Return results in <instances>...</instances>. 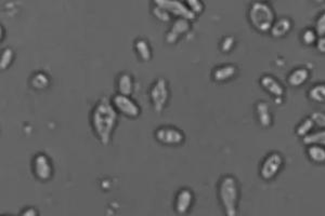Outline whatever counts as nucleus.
I'll return each instance as SVG.
<instances>
[{
    "label": "nucleus",
    "mask_w": 325,
    "mask_h": 216,
    "mask_svg": "<svg viewBox=\"0 0 325 216\" xmlns=\"http://www.w3.org/2000/svg\"><path fill=\"white\" fill-rule=\"evenodd\" d=\"M118 112L112 100L103 96L97 102L90 115V124L97 139L102 145H108L117 124Z\"/></svg>",
    "instance_id": "nucleus-1"
},
{
    "label": "nucleus",
    "mask_w": 325,
    "mask_h": 216,
    "mask_svg": "<svg viewBox=\"0 0 325 216\" xmlns=\"http://www.w3.org/2000/svg\"><path fill=\"white\" fill-rule=\"evenodd\" d=\"M218 195L220 203L228 216H234L238 213L239 203V184L233 176L226 175L219 183Z\"/></svg>",
    "instance_id": "nucleus-2"
},
{
    "label": "nucleus",
    "mask_w": 325,
    "mask_h": 216,
    "mask_svg": "<svg viewBox=\"0 0 325 216\" xmlns=\"http://www.w3.org/2000/svg\"><path fill=\"white\" fill-rule=\"evenodd\" d=\"M252 25L259 32H268L273 26L274 14L269 6L263 3H256L250 10Z\"/></svg>",
    "instance_id": "nucleus-3"
},
{
    "label": "nucleus",
    "mask_w": 325,
    "mask_h": 216,
    "mask_svg": "<svg viewBox=\"0 0 325 216\" xmlns=\"http://www.w3.org/2000/svg\"><path fill=\"white\" fill-rule=\"evenodd\" d=\"M150 100L156 113H162L169 100L168 83L164 78H159L150 89Z\"/></svg>",
    "instance_id": "nucleus-4"
},
{
    "label": "nucleus",
    "mask_w": 325,
    "mask_h": 216,
    "mask_svg": "<svg viewBox=\"0 0 325 216\" xmlns=\"http://www.w3.org/2000/svg\"><path fill=\"white\" fill-rule=\"evenodd\" d=\"M112 103L116 108V111L126 117L138 118L141 114L140 106L131 99L130 95H123L118 93L112 99Z\"/></svg>",
    "instance_id": "nucleus-5"
},
{
    "label": "nucleus",
    "mask_w": 325,
    "mask_h": 216,
    "mask_svg": "<svg viewBox=\"0 0 325 216\" xmlns=\"http://www.w3.org/2000/svg\"><path fill=\"white\" fill-rule=\"evenodd\" d=\"M155 6L166 10L170 15H175L177 17H183L189 19H193L195 14L188 8V6L182 4L179 0H153Z\"/></svg>",
    "instance_id": "nucleus-6"
},
{
    "label": "nucleus",
    "mask_w": 325,
    "mask_h": 216,
    "mask_svg": "<svg viewBox=\"0 0 325 216\" xmlns=\"http://www.w3.org/2000/svg\"><path fill=\"white\" fill-rule=\"evenodd\" d=\"M155 139L164 145H181L184 142V134L178 127L165 125L155 131Z\"/></svg>",
    "instance_id": "nucleus-7"
},
{
    "label": "nucleus",
    "mask_w": 325,
    "mask_h": 216,
    "mask_svg": "<svg viewBox=\"0 0 325 216\" xmlns=\"http://www.w3.org/2000/svg\"><path fill=\"white\" fill-rule=\"evenodd\" d=\"M33 172L39 181H49L52 178L53 166L51 160L45 154H37L33 159Z\"/></svg>",
    "instance_id": "nucleus-8"
},
{
    "label": "nucleus",
    "mask_w": 325,
    "mask_h": 216,
    "mask_svg": "<svg viewBox=\"0 0 325 216\" xmlns=\"http://www.w3.org/2000/svg\"><path fill=\"white\" fill-rule=\"evenodd\" d=\"M283 165V158L280 154L273 153L265 157L260 168V176L265 180L270 181L274 179L277 174L280 172Z\"/></svg>",
    "instance_id": "nucleus-9"
},
{
    "label": "nucleus",
    "mask_w": 325,
    "mask_h": 216,
    "mask_svg": "<svg viewBox=\"0 0 325 216\" xmlns=\"http://www.w3.org/2000/svg\"><path fill=\"white\" fill-rule=\"evenodd\" d=\"M191 25L190 21L183 17H178L173 24L170 31L166 35V41L168 44H175L179 40V39L190 31Z\"/></svg>",
    "instance_id": "nucleus-10"
},
{
    "label": "nucleus",
    "mask_w": 325,
    "mask_h": 216,
    "mask_svg": "<svg viewBox=\"0 0 325 216\" xmlns=\"http://www.w3.org/2000/svg\"><path fill=\"white\" fill-rule=\"evenodd\" d=\"M194 196L190 189L183 188L176 196L175 201V210L178 214L188 213L190 208L192 207Z\"/></svg>",
    "instance_id": "nucleus-11"
},
{
    "label": "nucleus",
    "mask_w": 325,
    "mask_h": 216,
    "mask_svg": "<svg viewBox=\"0 0 325 216\" xmlns=\"http://www.w3.org/2000/svg\"><path fill=\"white\" fill-rule=\"evenodd\" d=\"M116 88L118 93L123 95H131L133 92L132 76L128 73H123L118 76L116 80Z\"/></svg>",
    "instance_id": "nucleus-12"
},
{
    "label": "nucleus",
    "mask_w": 325,
    "mask_h": 216,
    "mask_svg": "<svg viewBox=\"0 0 325 216\" xmlns=\"http://www.w3.org/2000/svg\"><path fill=\"white\" fill-rule=\"evenodd\" d=\"M260 84L265 91H268L270 94L281 97L284 93L283 87L279 83V81L275 78L271 76H263L260 80Z\"/></svg>",
    "instance_id": "nucleus-13"
},
{
    "label": "nucleus",
    "mask_w": 325,
    "mask_h": 216,
    "mask_svg": "<svg viewBox=\"0 0 325 216\" xmlns=\"http://www.w3.org/2000/svg\"><path fill=\"white\" fill-rule=\"evenodd\" d=\"M236 74V68L233 65H223L217 67L213 73V77L216 81L224 82L231 79Z\"/></svg>",
    "instance_id": "nucleus-14"
},
{
    "label": "nucleus",
    "mask_w": 325,
    "mask_h": 216,
    "mask_svg": "<svg viewBox=\"0 0 325 216\" xmlns=\"http://www.w3.org/2000/svg\"><path fill=\"white\" fill-rule=\"evenodd\" d=\"M309 79V72L306 68H297L289 76V83L293 87H300Z\"/></svg>",
    "instance_id": "nucleus-15"
},
{
    "label": "nucleus",
    "mask_w": 325,
    "mask_h": 216,
    "mask_svg": "<svg viewBox=\"0 0 325 216\" xmlns=\"http://www.w3.org/2000/svg\"><path fill=\"white\" fill-rule=\"evenodd\" d=\"M308 157L314 163H324L325 162V146L321 145H309L307 150Z\"/></svg>",
    "instance_id": "nucleus-16"
},
{
    "label": "nucleus",
    "mask_w": 325,
    "mask_h": 216,
    "mask_svg": "<svg viewBox=\"0 0 325 216\" xmlns=\"http://www.w3.org/2000/svg\"><path fill=\"white\" fill-rule=\"evenodd\" d=\"M135 49L138 53V55L140 56L141 60L143 61H149L152 57V51L151 48L144 39H138L135 42Z\"/></svg>",
    "instance_id": "nucleus-17"
},
{
    "label": "nucleus",
    "mask_w": 325,
    "mask_h": 216,
    "mask_svg": "<svg viewBox=\"0 0 325 216\" xmlns=\"http://www.w3.org/2000/svg\"><path fill=\"white\" fill-rule=\"evenodd\" d=\"M256 111H257V116L261 125L269 126L271 124V115L269 113V107L267 103H258L257 107H256Z\"/></svg>",
    "instance_id": "nucleus-18"
},
{
    "label": "nucleus",
    "mask_w": 325,
    "mask_h": 216,
    "mask_svg": "<svg viewBox=\"0 0 325 216\" xmlns=\"http://www.w3.org/2000/svg\"><path fill=\"white\" fill-rule=\"evenodd\" d=\"M290 29H291V22L288 18H282L271 27V32L274 37H282L284 35H286Z\"/></svg>",
    "instance_id": "nucleus-19"
},
{
    "label": "nucleus",
    "mask_w": 325,
    "mask_h": 216,
    "mask_svg": "<svg viewBox=\"0 0 325 216\" xmlns=\"http://www.w3.org/2000/svg\"><path fill=\"white\" fill-rule=\"evenodd\" d=\"M303 143L307 145L325 146V130H321L303 136Z\"/></svg>",
    "instance_id": "nucleus-20"
},
{
    "label": "nucleus",
    "mask_w": 325,
    "mask_h": 216,
    "mask_svg": "<svg viewBox=\"0 0 325 216\" xmlns=\"http://www.w3.org/2000/svg\"><path fill=\"white\" fill-rule=\"evenodd\" d=\"M309 97L317 103H325V83L313 85L309 91Z\"/></svg>",
    "instance_id": "nucleus-21"
},
{
    "label": "nucleus",
    "mask_w": 325,
    "mask_h": 216,
    "mask_svg": "<svg viewBox=\"0 0 325 216\" xmlns=\"http://www.w3.org/2000/svg\"><path fill=\"white\" fill-rule=\"evenodd\" d=\"M32 85L37 90H43L49 85V77L44 73H37L32 78Z\"/></svg>",
    "instance_id": "nucleus-22"
},
{
    "label": "nucleus",
    "mask_w": 325,
    "mask_h": 216,
    "mask_svg": "<svg viewBox=\"0 0 325 216\" xmlns=\"http://www.w3.org/2000/svg\"><path fill=\"white\" fill-rule=\"evenodd\" d=\"M14 58V52L11 50V49H5V50L2 52V56H0V68L2 70H7V68L11 65L12 61Z\"/></svg>",
    "instance_id": "nucleus-23"
},
{
    "label": "nucleus",
    "mask_w": 325,
    "mask_h": 216,
    "mask_svg": "<svg viewBox=\"0 0 325 216\" xmlns=\"http://www.w3.org/2000/svg\"><path fill=\"white\" fill-rule=\"evenodd\" d=\"M313 124H314V121H313L312 118H310V119L304 120V121L298 126L297 134L300 135V136H306V135L309 133V131L312 129Z\"/></svg>",
    "instance_id": "nucleus-24"
},
{
    "label": "nucleus",
    "mask_w": 325,
    "mask_h": 216,
    "mask_svg": "<svg viewBox=\"0 0 325 216\" xmlns=\"http://www.w3.org/2000/svg\"><path fill=\"white\" fill-rule=\"evenodd\" d=\"M186 6L191 10V11L196 15L203 11V4L201 0H185Z\"/></svg>",
    "instance_id": "nucleus-25"
},
{
    "label": "nucleus",
    "mask_w": 325,
    "mask_h": 216,
    "mask_svg": "<svg viewBox=\"0 0 325 216\" xmlns=\"http://www.w3.org/2000/svg\"><path fill=\"white\" fill-rule=\"evenodd\" d=\"M317 40H318V34L316 32L310 31V29L304 32L302 35V41L304 45L310 46L313 44H317Z\"/></svg>",
    "instance_id": "nucleus-26"
},
{
    "label": "nucleus",
    "mask_w": 325,
    "mask_h": 216,
    "mask_svg": "<svg viewBox=\"0 0 325 216\" xmlns=\"http://www.w3.org/2000/svg\"><path fill=\"white\" fill-rule=\"evenodd\" d=\"M153 14L159 18V19H161V21H163V22H168V21H170V14L166 11V10H164V9H162V8H160V7H157V6H155V8L153 9Z\"/></svg>",
    "instance_id": "nucleus-27"
},
{
    "label": "nucleus",
    "mask_w": 325,
    "mask_h": 216,
    "mask_svg": "<svg viewBox=\"0 0 325 216\" xmlns=\"http://www.w3.org/2000/svg\"><path fill=\"white\" fill-rule=\"evenodd\" d=\"M316 33L319 37L325 36V12L319 16L316 23Z\"/></svg>",
    "instance_id": "nucleus-28"
},
{
    "label": "nucleus",
    "mask_w": 325,
    "mask_h": 216,
    "mask_svg": "<svg viewBox=\"0 0 325 216\" xmlns=\"http://www.w3.org/2000/svg\"><path fill=\"white\" fill-rule=\"evenodd\" d=\"M311 118L313 119L314 123L318 124L321 127H325V114L323 113H314Z\"/></svg>",
    "instance_id": "nucleus-29"
},
{
    "label": "nucleus",
    "mask_w": 325,
    "mask_h": 216,
    "mask_svg": "<svg viewBox=\"0 0 325 216\" xmlns=\"http://www.w3.org/2000/svg\"><path fill=\"white\" fill-rule=\"evenodd\" d=\"M233 44H234L233 38L232 37H226L224 40L222 41V44H221V49L224 52H228L232 49Z\"/></svg>",
    "instance_id": "nucleus-30"
},
{
    "label": "nucleus",
    "mask_w": 325,
    "mask_h": 216,
    "mask_svg": "<svg viewBox=\"0 0 325 216\" xmlns=\"http://www.w3.org/2000/svg\"><path fill=\"white\" fill-rule=\"evenodd\" d=\"M317 48H318V50L321 53L325 54V36H321L318 39V40H317Z\"/></svg>",
    "instance_id": "nucleus-31"
},
{
    "label": "nucleus",
    "mask_w": 325,
    "mask_h": 216,
    "mask_svg": "<svg viewBox=\"0 0 325 216\" xmlns=\"http://www.w3.org/2000/svg\"><path fill=\"white\" fill-rule=\"evenodd\" d=\"M22 214L23 215H36L37 214V212L32 208V209H28L27 211H24V212H22Z\"/></svg>",
    "instance_id": "nucleus-32"
},
{
    "label": "nucleus",
    "mask_w": 325,
    "mask_h": 216,
    "mask_svg": "<svg viewBox=\"0 0 325 216\" xmlns=\"http://www.w3.org/2000/svg\"><path fill=\"white\" fill-rule=\"evenodd\" d=\"M313 2H316V3H318V4H321V3L324 2V0H313Z\"/></svg>",
    "instance_id": "nucleus-33"
},
{
    "label": "nucleus",
    "mask_w": 325,
    "mask_h": 216,
    "mask_svg": "<svg viewBox=\"0 0 325 216\" xmlns=\"http://www.w3.org/2000/svg\"><path fill=\"white\" fill-rule=\"evenodd\" d=\"M260 2H265V0H260Z\"/></svg>",
    "instance_id": "nucleus-34"
}]
</instances>
